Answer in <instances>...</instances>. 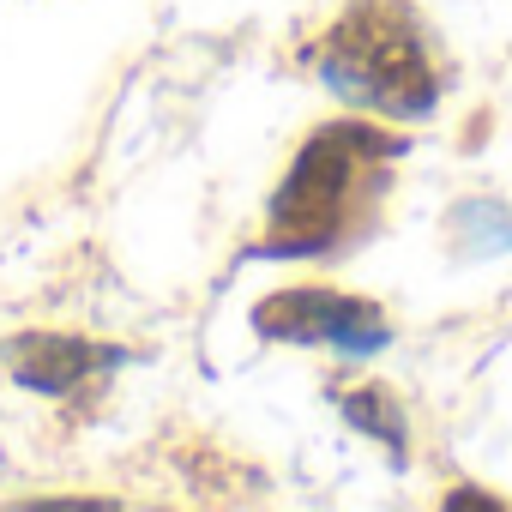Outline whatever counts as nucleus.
<instances>
[{"instance_id": "nucleus-2", "label": "nucleus", "mask_w": 512, "mask_h": 512, "mask_svg": "<svg viewBox=\"0 0 512 512\" xmlns=\"http://www.w3.org/2000/svg\"><path fill=\"white\" fill-rule=\"evenodd\" d=\"M320 79L380 115L434 109V67H428L416 19L398 0H362L332 25V37L320 43Z\"/></svg>"}, {"instance_id": "nucleus-4", "label": "nucleus", "mask_w": 512, "mask_h": 512, "mask_svg": "<svg viewBox=\"0 0 512 512\" xmlns=\"http://www.w3.org/2000/svg\"><path fill=\"white\" fill-rule=\"evenodd\" d=\"M109 362H115L109 350H85L73 338H31L19 356V380L37 392H67L85 380V368H109Z\"/></svg>"}, {"instance_id": "nucleus-1", "label": "nucleus", "mask_w": 512, "mask_h": 512, "mask_svg": "<svg viewBox=\"0 0 512 512\" xmlns=\"http://www.w3.org/2000/svg\"><path fill=\"white\" fill-rule=\"evenodd\" d=\"M386 157H392V145L374 139L368 127H350V121L320 127L272 199V253L338 247V235H350L362 223L368 187H374Z\"/></svg>"}, {"instance_id": "nucleus-3", "label": "nucleus", "mask_w": 512, "mask_h": 512, "mask_svg": "<svg viewBox=\"0 0 512 512\" xmlns=\"http://www.w3.org/2000/svg\"><path fill=\"white\" fill-rule=\"evenodd\" d=\"M253 326L272 338H290V344H332L350 356H368L386 344V320L368 302L338 296V290H284V296L260 302Z\"/></svg>"}]
</instances>
